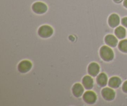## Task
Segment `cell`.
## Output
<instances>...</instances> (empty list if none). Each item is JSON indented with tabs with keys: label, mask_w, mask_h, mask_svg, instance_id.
I'll use <instances>...</instances> for the list:
<instances>
[{
	"label": "cell",
	"mask_w": 127,
	"mask_h": 106,
	"mask_svg": "<svg viewBox=\"0 0 127 106\" xmlns=\"http://www.w3.org/2000/svg\"><path fill=\"white\" fill-rule=\"evenodd\" d=\"M100 56L104 61L110 62L114 58V52L110 47L107 46H102L99 51Z\"/></svg>",
	"instance_id": "6da1fadb"
},
{
	"label": "cell",
	"mask_w": 127,
	"mask_h": 106,
	"mask_svg": "<svg viewBox=\"0 0 127 106\" xmlns=\"http://www.w3.org/2000/svg\"><path fill=\"white\" fill-rule=\"evenodd\" d=\"M53 33V28L48 25H43L38 30V35L42 38H48L52 36Z\"/></svg>",
	"instance_id": "7a4b0ae2"
},
{
	"label": "cell",
	"mask_w": 127,
	"mask_h": 106,
	"mask_svg": "<svg viewBox=\"0 0 127 106\" xmlns=\"http://www.w3.org/2000/svg\"><path fill=\"white\" fill-rule=\"evenodd\" d=\"M32 9L35 13L38 14H42L47 12L48 7L44 2L38 1L32 4Z\"/></svg>",
	"instance_id": "3957f363"
},
{
	"label": "cell",
	"mask_w": 127,
	"mask_h": 106,
	"mask_svg": "<svg viewBox=\"0 0 127 106\" xmlns=\"http://www.w3.org/2000/svg\"><path fill=\"white\" fill-rule=\"evenodd\" d=\"M101 94L103 98L107 101H112L115 99V92L111 87H105L101 91Z\"/></svg>",
	"instance_id": "277c9868"
},
{
	"label": "cell",
	"mask_w": 127,
	"mask_h": 106,
	"mask_svg": "<svg viewBox=\"0 0 127 106\" xmlns=\"http://www.w3.org/2000/svg\"><path fill=\"white\" fill-rule=\"evenodd\" d=\"M83 99L86 103L88 104H93L97 101V96L95 93L91 91H86L83 94Z\"/></svg>",
	"instance_id": "5b68a950"
},
{
	"label": "cell",
	"mask_w": 127,
	"mask_h": 106,
	"mask_svg": "<svg viewBox=\"0 0 127 106\" xmlns=\"http://www.w3.org/2000/svg\"><path fill=\"white\" fill-rule=\"evenodd\" d=\"M32 67V64L31 61L28 60L22 61L17 66L18 71L21 73H27L31 69Z\"/></svg>",
	"instance_id": "8992f818"
},
{
	"label": "cell",
	"mask_w": 127,
	"mask_h": 106,
	"mask_svg": "<svg viewBox=\"0 0 127 106\" xmlns=\"http://www.w3.org/2000/svg\"><path fill=\"white\" fill-rule=\"evenodd\" d=\"M88 72L92 77H95L100 72V66L96 62H91L88 66Z\"/></svg>",
	"instance_id": "52a82bcc"
},
{
	"label": "cell",
	"mask_w": 127,
	"mask_h": 106,
	"mask_svg": "<svg viewBox=\"0 0 127 106\" xmlns=\"http://www.w3.org/2000/svg\"><path fill=\"white\" fill-rule=\"evenodd\" d=\"M84 86H83L79 83H76L75 84L73 85V87H72L73 94L78 98L83 96V94H84Z\"/></svg>",
	"instance_id": "ba28073f"
},
{
	"label": "cell",
	"mask_w": 127,
	"mask_h": 106,
	"mask_svg": "<svg viewBox=\"0 0 127 106\" xmlns=\"http://www.w3.org/2000/svg\"><path fill=\"white\" fill-rule=\"evenodd\" d=\"M120 22V17L118 14L115 13H113L109 16V19H108V22H109V26L112 28L117 27L119 25Z\"/></svg>",
	"instance_id": "9c48e42d"
},
{
	"label": "cell",
	"mask_w": 127,
	"mask_h": 106,
	"mask_svg": "<svg viewBox=\"0 0 127 106\" xmlns=\"http://www.w3.org/2000/svg\"><path fill=\"white\" fill-rule=\"evenodd\" d=\"M82 83L84 89L87 90H91L94 87V80L90 76H84L82 80Z\"/></svg>",
	"instance_id": "30bf717a"
},
{
	"label": "cell",
	"mask_w": 127,
	"mask_h": 106,
	"mask_svg": "<svg viewBox=\"0 0 127 106\" xmlns=\"http://www.w3.org/2000/svg\"><path fill=\"white\" fill-rule=\"evenodd\" d=\"M105 42L107 45L112 47H116L118 44V39L114 35L108 34L105 37Z\"/></svg>",
	"instance_id": "8fae6325"
},
{
	"label": "cell",
	"mask_w": 127,
	"mask_h": 106,
	"mask_svg": "<svg viewBox=\"0 0 127 106\" xmlns=\"http://www.w3.org/2000/svg\"><path fill=\"white\" fill-rule=\"evenodd\" d=\"M122 84V80L120 77H112L110 78L109 82H108V84H109V87L113 89H117Z\"/></svg>",
	"instance_id": "7c38bea8"
},
{
	"label": "cell",
	"mask_w": 127,
	"mask_h": 106,
	"mask_svg": "<svg viewBox=\"0 0 127 106\" xmlns=\"http://www.w3.org/2000/svg\"><path fill=\"white\" fill-rule=\"evenodd\" d=\"M96 82L100 87H105L108 83L107 76L105 73H100L96 78Z\"/></svg>",
	"instance_id": "4fadbf2b"
},
{
	"label": "cell",
	"mask_w": 127,
	"mask_h": 106,
	"mask_svg": "<svg viewBox=\"0 0 127 106\" xmlns=\"http://www.w3.org/2000/svg\"><path fill=\"white\" fill-rule=\"evenodd\" d=\"M115 34L118 39H123L126 37V29L123 26H118L115 29Z\"/></svg>",
	"instance_id": "5bb4252c"
},
{
	"label": "cell",
	"mask_w": 127,
	"mask_h": 106,
	"mask_svg": "<svg viewBox=\"0 0 127 106\" xmlns=\"http://www.w3.org/2000/svg\"><path fill=\"white\" fill-rule=\"evenodd\" d=\"M119 49L121 52L127 53V39H124L119 43Z\"/></svg>",
	"instance_id": "9a60e30c"
},
{
	"label": "cell",
	"mask_w": 127,
	"mask_h": 106,
	"mask_svg": "<svg viewBox=\"0 0 127 106\" xmlns=\"http://www.w3.org/2000/svg\"><path fill=\"white\" fill-rule=\"evenodd\" d=\"M122 91H124L125 93L127 94V81L124 82V83L123 84L122 87Z\"/></svg>",
	"instance_id": "2e32d148"
},
{
	"label": "cell",
	"mask_w": 127,
	"mask_h": 106,
	"mask_svg": "<svg viewBox=\"0 0 127 106\" xmlns=\"http://www.w3.org/2000/svg\"><path fill=\"white\" fill-rule=\"evenodd\" d=\"M122 24L124 26V27H127V17H125L124 18L122 19Z\"/></svg>",
	"instance_id": "e0dca14e"
},
{
	"label": "cell",
	"mask_w": 127,
	"mask_h": 106,
	"mask_svg": "<svg viewBox=\"0 0 127 106\" xmlns=\"http://www.w3.org/2000/svg\"><path fill=\"white\" fill-rule=\"evenodd\" d=\"M123 4H124V7H126V8L127 9V0H124Z\"/></svg>",
	"instance_id": "ac0fdd59"
},
{
	"label": "cell",
	"mask_w": 127,
	"mask_h": 106,
	"mask_svg": "<svg viewBox=\"0 0 127 106\" xmlns=\"http://www.w3.org/2000/svg\"><path fill=\"white\" fill-rule=\"evenodd\" d=\"M113 1H114L115 3L118 4V3H120V2H122L124 0H113Z\"/></svg>",
	"instance_id": "d6986e66"
},
{
	"label": "cell",
	"mask_w": 127,
	"mask_h": 106,
	"mask_svg": "<svg viewBox=\"0 0 127 106\" xmlns=\"http://www.w3.org/2000/svg\"></svg>",
	"instance_id": "ffe728a7"
}]
</instances>
